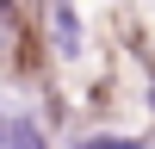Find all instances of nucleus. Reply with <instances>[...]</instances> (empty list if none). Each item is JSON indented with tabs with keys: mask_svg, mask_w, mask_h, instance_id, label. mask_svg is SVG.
Here are the masks:
<instances>
[{
	"mask_svg": "<svg viewBox=\"0 0 155 149\" xmlns=\"http://www.w3.org/2000/svg\"><path fill=\"white\" fill-rule=\"evenodd\" d=\"M31 25H37V37H44V50L56 62H81L87 56V19H81L74 0H37Z\"/></svg>",
	"mask_w": 155,
	"mask_h": 149,
	"instance_id": "nucleus-1",
	"label": "nucleus"
},
{
	"mask_svg": "<svg viewBox=\"0 0 155 149\" xmlns=\"http://www.w3.org/2000/svg\"><path fill=\"white\" fill-rule=\"evenodd\" d=\"M19 50H31V25H25V12L12 6V0H0V62H19Z\"/></svg>",
	"mask_w": 155,
	"mask_h": 149,
	"instance_id": "nucleus-2",
	"label": "nucleus"
},
{
	"mask_svg": "<svg viewBox=\"0 0 155 149\" xmlns=\"http://www.w3.org/2000/svg\"><path fill=\"white\" fill-rule=\"evenodd\" d=\"M68 149H149V137H124V131H87Z\"/></svg>",
	"mask_w": 155,
	"mask_h": 149,
	"instance_id": "nucleus-3",
	"label": "nucleus"
},
{
	"mask_svg": "<svg viewBox=\"0 0 155 149\" xmlns=\"http://www.w3.org/2000/svg\"><path fill=\"white\" fill-rule=\"evenodd\" d=\"M0 149H12V106L0 99Z\"/></svg>",
	"mask_w": 155,
	"mask_h": 149,
	"instance_id": "nucleus-4",
	"label": "nucleus"
}]
</instances>
